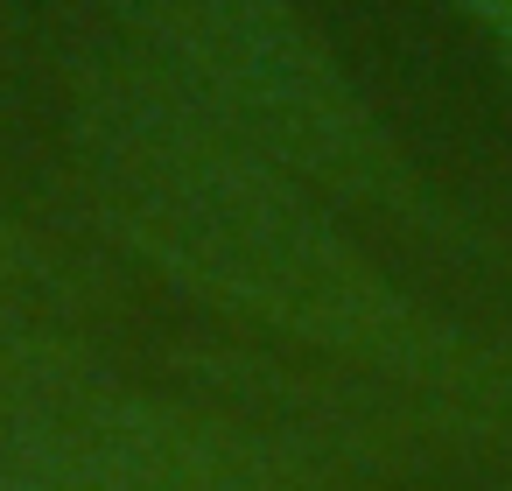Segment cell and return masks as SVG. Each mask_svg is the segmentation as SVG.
Returning <instances> with one entry per match:
<instances>
[{
    "label": "cell",
    "instance_id": "4",
    "mask_svg": "<svg viewBox=\"0 0 512 491\" xmlns=\"http://www.w3.org/2000/svg\"><path fill=\"white\" fill-rule=\"evenodd\" d=\"M36 288V260H29V246H22V232L0 218V309L8 302H22Z\"/></svg>",
    "mask_w": 512,
    "mask_h": 491
},
{
    "label": "cell",
    "instance_id": "2",
    "mask_svg": "<svg viewBox=\"0 0 512 491\" xmlns=\"http://www.w3.org/2000/svg\"><path fill=\"white\" fill-rule=\"evenodd\" d=\"M162 57L155 92L225 148L316 190L344 218L484 260L491 232L442 197L288 0H134Z\"/></svg>",
    "mask_w": 512,
    "mask_h": 491
},
{
    "label": "cell",
    "instance_id": "1",
    "mask_svg": "<svg viewBox=\"0 0 512 491\" xmlns=\"http://www.w3.org/2000/svg\"><path fill=\"white\" fill-rule=\"evenodd\" d=\"M92 183L141 260L197 302L421 393L456 428L512 435V351L407 288L337 204L225 148L162 92H141L127 127L99 141Z\"/></svg>",
    "mask_w": 512,
    "mask_h": 491
},
{
    "label": "cell",
    "instance_id": "3",
    "mask_svg": "<svg viewBox=\"0 0 512 491\" xmlns=\"http://www.w3.org/2000/svg\"><path fill=\"white\" fill-rule=\"evenodd\" d=\"M442 8H449L456 22H470V29L484 36V50L512 71V0H442Z\"/></svg>",
    "mask_w": 512,
    "mask_h": 491
}]
</instances>
